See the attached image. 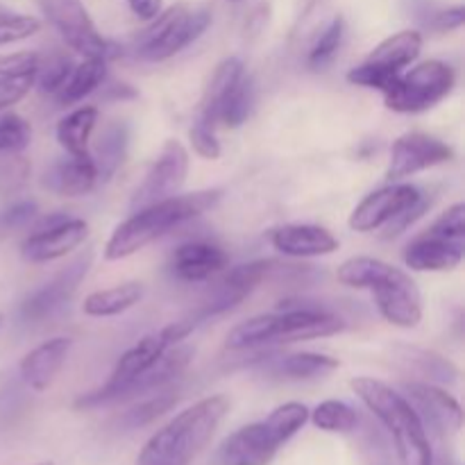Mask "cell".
<instances>
[{
	"mask_svg": "<svg viewBox=\"0 0 465 465\" xmlns=\"http://www.w3.org/2000/svg\"><path fill=\"white\" fill-rule=\"evenodd\" d=\"M345 36V21L341 16H334L327 23L325 30L321 32V36L316 39V44L312 45L307 54V64L312 68H322L336 57L341 44H343Z\"/></svg>",
	"mask_w": 465,
	"mask_h": 465,
	"instance_id": "obj_35",
	"label": "cell"
},
{
	"mask_svg": "<svg viewBox=\"0 0 465 465\" xmlns=\"http://www.w3.org/2000/svg\"><path fill=\"white\" fill-rule=\"evenodd\" d=\"M422 195H425V191L418 189V186L407 184V182H391L389 186H381V189L368 193L352 209L348 225L359 234H371V232L389 225L407 209H411Z\"/></svg>",
	"mask_w": 465,
	"mask_h": 465,
	"instance_id": "obj_15",
	"label": "cell"
},
{
	"mask_svg": "<svg viewBox=\"0 0 465 465\" xmlns=\"http://www.w3.org/2000/svg\"><path fill=\"white\" fill-rule=\"evenodd\" d=\"M100 182L98 168L91 157H68L48 168L44 175V186L62 198H82L89 195Z\"/></svg>",
	"mask_w": 465,
	"mask_h": 465,
	"instance_id": "obj_22",
	"label": "cell"
},
{
	"mask_svg": "<svg viewBox=\"0 0 465 465\" xmlns=\"http://www.w3.org/2000/svg\"><path fill=\"white\" fill-rule=\"evenodd\" d=\"M89 236V225L82 218L57 212L44 216L35 230L23 239L21 257L30 263H48L80 248Z\"/></svg>",
	"mask_w": 465,
	"mask_h": 465,
	"instance_id": "obj_12",
	"label": "cell"
},
{
	"mask_svg": "<svg viewBox=\"0 0 465 465\" xmlns=\"http://www.w3.org/2000/svg\"><path fill=\"white\" fill-rule=\"evenodd\" d=\"M350 389L393 436L400 463L434 465L436 448L431 443V436L407 395L375 377H354L350 381Z\"/></svg>",
	"mask_w": 465,
	"mask_h": 465,
	"instance_id": "obj_4",
	"label": "cell"
},
{
	"mask_svg": "<svg viewBox=\"0 0 465 465\" xmlns=\"http://www.w3.org/2000/svg\"><path fill=\"white\" fill-rule=\"evenodd\" d=\"M30 89H35V75L0 77V112L21 103Z\"/></svg>",
	"mask_w": 465,
	"mask_h": 465,
	"instance_id": "obj_43",
	"label": "cell"
},
{
	"mask_svg": "<svg viewBox=\"0 0 465 465\" xmlns=\"http://www.w3.org/2000/svg\"><path fill=\"white\" fill-rule=\"evenodd\" d=\"M189 143L198 157L209 159V162H216V159L223 154L221 141L216 139L212 127L204 125V123L200 121L193 123V127L189 130Z\"/></svg>",
	"mask_w": 465,
	"mask_h": 465,
	"instance_id": "obj_41",
	"label": "cell"
},
{
	"mask_svg": "<svg viewBox=\"0 0 465 465\" xmlns=\"http://www.w3.org/2000/svg\"><path fill=\"white\" fill-rule=\"evenodd\" d=\"M230 413L225 395H209L177 413L141 448L136 465H193Z\"/></svg>",
	"mask_w": 465,
	"mask_h": 465,
	"instance_id": "obj_2",
	"label": "cell"
},
{
	"mask_svg": "<svg viewBox=\"0 0 465 465\" xmlns=\"http://www.w3.org/2000/svg\"><path fill=\"white\" fill-rule=\"evenodd\" d=\"M457 84V73L448 62L427 59L409 73H400L384 91L386 107L398 114H420L448 98Z\"/></svg>",
	"mask_w": 465,
	"mask_h": 465,
	"instance_id": "obj_8",
	"label": "cell"
},
{
	"mask_svg": "<svg viewBox=\"0 0 465 465\" xmlns=\"http://www.w3.org/2000/svg\"><path fill=\"white\" fill-rule=\"evenodd\" d=\"M313 427L327 434H350L359 427V416L350 404L341 400H325L313 411H309Z\"/></svg>",
	"mask_w": 465,
	"mask_h": 465,
	"instance_id": "obj_33",
	"label": "cell"
},
{
	"mask_svg": "<svg viewBox=\"0 0 465 465\" xmlns=\"http://www.w3.org/2000/svg\"><path fill=\"white\" fill-rule=\"evenodd\" d=\"M104 77H107V59L103 57H89L82 59L80 64H75L71 71V75L66 77L59 91L54 94L59 104H77L84 98H89L94 91H98L103 86Z\"/></svg>",
	"mask_w": 465,
	"mask_h": 465,
	"instance_id": "obj_28",
	"label": "cell"
},
{
	"mask_svg": "<svg viewBox=\"0 0 465 465\" xmlns=\"http://www.w3.org/2000/svg\"><path fill=\"white\" fill-rule=\"evenodd\" d=\"M245 75V66L239 57H227L213 71L212 80L204 86L203 100H200V116H204L207 112H212L223 98L232 91V86Z\"/></svg>",
	"mask_w": 465,
	"mask_h": 465,
	"instance_id": "obj_31",
	"label": "cell"
},
{
	"mask_svg": "<svg viewBox=\"0 0 465 465\" xmlns=\"http://www.w3.org/2000/svg\"><path fill=\"white\" fill-rule=\"evenodd\" d=\"M36 213H39V207L35 200H21L0 213V227H23L35 221Z\"/></svg>",
	"mask_w": 465,
	"mask_h": 465,
	"instance_id": "obj_44",
	"label": "cell"
},
{
	"mask_svg": "<svg viewBox=\"0 0 465 465\" xmlns=\"http://www.w3.org/2000/svg\"><path fill=\"white\" fill-rule=\"evenodd\" d=\"M189 150L177 139H168L159 157L154 159L153 166L145 173L143 182L132 193V212L145 207V204L157 203V200L180 193V189L186 182V175H189Z\"/></svg>",
	"mask_w": 465,
	"mask_h": 465,
	"instance_id": "obj_13",
	"label": "cell"
},
{
	"mask_svg": "<svg viewBox=\"0 0 465 465\" xmlns=\"http://www.w3.org/2000/svg\"><path fill=\"white\" fill-rule=\"evenodd\" d=\"M402 391L418 411L430 436L445 439L448 434H457L461 430L463 409L448 391L431 381H404Z\"/></svg>",
	"mask_w": 465,
	"mask_h": 465,
	"instance_id": "obj_17",
	"label": "cell"
},
{
	"mask_svg": "<svg viewBox=\"0 0 465 465\" xmlns=\"http://www.w3.org/2000/svg\"><path fill=\"white\" fill-rule=\"evenodd\" d=\"M427 23L439 32L459 30V27L463 25V7L461 5H457V7L440 9V12L431 14V18H427Z\"/></svg>",
	"mask_w": 465,
	"mask_h": 465,
	"instance_id": "obj_45",
	"label": "cell"
},
{
	"mask_svg": "<svg viewBox=\"0 0 465 465\" xmlns=\"http://www.w3.org/2000/svg\"><path fill=\"white\" fill-rule=\"evenodd\" d=\"M268 239L277 252L293 259L325 257V254L339 250V239L327 227L307 225V223H291V225L275 227Z\"/></svg>",
	"mask_w": 465,
	"mask_h": 465,
	"instance_id": "obj_18",
	"label": "cell"
},
{
	"mask_svg": "<svg viewBox=\"0 0 465 465\" xmlns=\"http://www.w3.org/2000/svg\"><path fill=\"white\" fill-rule=\"evenodd\" d=\"M452 159V145L440 141L439 136L425 134V132H407L391 148L386 180L404 182L407 177L430 171L434 166H443V163H450Z\"/></svg>",
	"mask_w": 465,
	"mask_h": 465,
	"instance_id": "obj_14",
	"label": "cell"
},
{
	"mask_svg": "<svg viewBox=\"0 0 465 465\" xmlns=\"http://www.w3.org/2000/svg\"><path fill=\"white\" fill-rule=\"evenodd\" d=\"M221 198V189H204L195 191V193H175L171 198L136 209L127 221H123L112 232L109 241L104 243V259L121 262V259L132 257L145 245L157 241L159 236L216 209Z\"/></svg>",
	"mask_w": 465,
	"mask_h": 465,
	"instance_id": "obj_1",
	"label": "cell"
},
{
	"mask_svg": "<svg viewBox=\"0 0 465 465\" xmlns=\"http://www.w3.org/2000/svg\"><path fill=\"white\" fill-rule=\"evenodd\" d=\"M177 404V393L173 391H157V393L145 395L143 400L132 404L125 413L121 416V427L125 430H141V427L150 425L157 418H162L163 413L171 411L173 407Z\"/></svg>",
	"mask_w": 465,
	"mask_h": 465,
	"instance_id": "obj_32",
	"label": "cell"
},
{
	"mask_svg": "<svg viewBox=\"0 0 465 465\" xmlns=\"http://www.w3.org/2000/svg\"><path fill=\"white\" fill-rule=\"evenodd\" d=\"M71 348L73 339H68V336H54V339L44 341L35 350H30L21 359V366H18V372H21V380L25 381V386H30L32 391L50 389L54 377L59 375V371L66 363Z\"/></svg>",
	"mask_w": 465,
	"mask_h": 465,
	"instance_id": "obj_21",
	"label": "cell"
},
{
	"mask_svg": "<svg viewBox=\"0 0 465 465\" xmlns=\"http://www.w3.org/2000/svg\"><path fill=\"white\" fill-rule=\"evenodd\" d=\"M230 266V254L209 241H189L173 252L171 271L182 282H207Z\"/></svg>",
	"mask_w": 465,
	"mask_h": 465,
	"instance_id": "obj_19",
	"label": "cell"
},
{
	"mask_svg": "<svg viewBox=\"0 0 465 465\" xmlns=\"http://www.w3.org/2000/svg\"><path fill=\"white\" fill-rule=\"evenodd\" d=\"M130 148V125L127 121H112L100 132L95 150L91 153L100 180H112L118 168L123 166Z\"/></svg>",
	"mask_w": 465,
	"mask_h": 465,
	"instance_id": "obj_25",
	"label": "cell"
},
{
	"mask_svg": "<svg viewBox=\"0 0 465 465\" xmlns=\"http://www.w3.org/2000/svg\"><path fill=\"white\" fill-rule=\"evenodd\" d=\"M252 104H254V86L250 75L245 73L234 86H232L230 94L212 109L207 112L204 116H200L198 121L209 125L212 130L216 127H223V130H236V127L243 125L248 121L250 112H252Z\"/></svg>",
	"mask_w": 465,
	"mask_h": 465,
	"instance_id": "obj_23",
	"label": "cell"
},
{
	"mask_svg": "<svg viewBox=\"0 0 465 465\" xmlns=\"http://www.w3.org/2000/svg\"><path fill=\"white\" fill-rule=\"evenodd\" d=\"M91 262H94V252L86 250V252L77 254L66 268L57 272L50 282H45L41 289H36L35 293L27 295L21 304V316L27 322H41L45 318L54 316L59 309L66 307L73 300V295L80 289L82 280L89 272Z\"/></svg>",
	"mask_w": 465,
	"mask_h": 465,
	"instance_id": "obj_16",
	"label": "cell"
},
{
	"mask_svg": "<svg viewBox=\"0 0 465 465\" xmlns=\"http://www.w3.org/2000/svg\"><path fill=\"white\" fill-rule=\"evenodd\" d=\"M431 234L436 236H443V239L450 241H461L463 243V236H465V204L457 203L452 207L445 209L439 218L430 225Z\"/></svg>",
	"mask_w": 465,
	"mask_h": 465,
	"instance_id": "obj_39",
	"label": "cell"
},
{
	"mask_svg": "<svg viewBox=\"0 0 465 465\" xmlns=\"http://www.w3.org/2000/svg\"><path fill=\"white\" fill-rule=\"evenodd\" d=\"M321 3H322V0H307V7H304V12L300 14V21H304V18H307L309 14H312L313 9H316Z\"/></svg>",
	"mask_w": 465,
	"mask_h": 465,
	"instance_id": "obj_47",
	"label": "cell"
},
{
	"mask_svg": "<svg viewBox=\"0 0 465 465\" xmlns=\"http://www.w3.org/2000/svg\"><path fill=\"white\" fill-rule=\"evenodd\" d=\"M212 25V12L193 5H173L159 12L143 30L132 36V53L143 62H166L175 57Z\"/></svg>",
	"mask_w": 465,
	"mask_h": 465,
	"instance_id": "obj_7",
	"label": "cell"
},
{
	"mask_svg": "<svg viewBox=\"0 0 465 465\" xmlns=\"http://www.w3.org/2000/svg\"><path fill=\"white\" fill-rule=\"evenodd\" d=\"M32 143V125L14 112L0 114V154L23 153Z\"/></svg>",
	"mask_w": 465,
	"mask_h": 465,
	"instance_id": "obj_36",
	"label": "cell"
},
{
	"mask_svg": "<svg viewBox=\"0 0 465 465\" xmlns=\"http://www.w3.org/2000/svg\"><path fill=\"white\" fill-rule=\"evenodd\" d=\"M3 325H5V316H3V313H0V330H3Z\"/></svg>",
	"mask_w": 465,
	"mask_h": 465,
	"instance_id": "obj_48",
	"label": "cell"
},
{
	"mask_svg": "<svg viewBox=\"0 0 465 465\" xmlns=\"http://www.w3.org/2000/svg\"><path fill=\"white\" fill-rule=\"evenodd\" d=\"M100 121V112L94 104L73 109L71 114L59 121L57 125V141L68 157H91V136H94L95 125Z\"/></svg>",
	"mask_w": 465,
	"mask_h": 465,
	"instance_id": "obj_24",
	"label": "cell"
},
{
	"mask_svg": "<svg viewBox=\"0 0 465 465\" xmlns=\"http://www.w3.org/2000/svg\"><path fill=\"white\" fill-rule=\"evenodd\" d=\"M166 350L168 345L159 331L143 336L139 343L132 345V348L118 359V363L114 366L112 375L107 377V381H104L100 389L80 395L73 407L100 409V407H112V404L127 402V400L132 398V389H134V384L139 381V377L143 375L145 371H150L153 363L157 361Z\"/></svg>",
	"mask_w": 465,
	"mask_h": 465,
	"instance_id": "obj_9",
	"label": "cell"
},
{
	"mask_svg": "<svg viewBox=\"0 0 465 465\" xmlns=\"http://www.w3.org/2000/svg\"><path fill=\"white\" fill-rule=\"evenodd\" d=\"M275 266L277 263L271 262V259H257V262L241 263V266L232 268V271L209 291L207 298L184 318L198 330V327L203 325L204 321H209V318H216L232 312V309L239 307L252 291H257L259 286L277 271Z\"/></svg>",
	"mask_w": 465,
	"mask_h": 465,
	"instance_id": "obj_11",
	"label": "cell"
},
{
	"mask_svg": "<svg viewBox=\"0 0 465 465\" xmlns=\"http://www.w3.org/2000/svg\"><path fill=\"white\" fill-rule=\"evenodd\" d=\"M336 280L350 289H368L380 316L400 330H416L422 321V295L402 268L375 257H350L336 271Z\"/></svg>",
	"mask_w": 465,
	"mask_h": 465,
	"instance_id": "obj_3",
	"label": "cell"
},
{
	"mask_svg": "<svg viewBox=\"0 0 465 465\" xmlns=\"http://www.w3.org/2000/svg\"><path fill=\"white\" fill-rule=\"evenodd\" d=\"M422 50V35L418 30H402L386 36L381 44H377L366 57V62L384 66L393 73H402L411 66Z\"/></svg>",
	"mask_w": 465,
	"mask_h": 465,
	"instance_id": "obj_26",
	"label": "cell"
},
{
	"mask_svg": "<svg viewBox=\"0 0 465 465\" xmlns=\"http://www.w3.org/2000/svg\"><path fill=\"white\" fill-rule=\"evenodd\" d=\"M307 422L309 409L302 402L280 404L266 420L250 422L227 436L216 452V465H271Z\"/></svg>",
	"mask_w": 465,
	"mask_h": 465,
	"instance_id": "obj_6",
	"label": "cell"
},
{
	"mask_svg": "<svg viewBox=\"0 0 465 465\" xmlns=\"http://www.w3.org/2000/svg\"><path fill=\"white\" fill-rule=\"evenodd\" d=\"M141 298H143L141 282H123V284L86 295L84 302H82V312L91 318H114L139 304Z\"/></svg>",
	"mask_w": 465,
	"mask_h": 465,
	"instance_id": "obj_27",
	"label": "cell"
},
{
	"mask_svg": "<svg viewBox=\"0 0 465 465\" xmlns=\"http://www.w3.org/2000/svg\"><path fill=\"white\" fill-rule=\"evenodd\" d=\"M127 5L141 21H153L162 12V0H127Z\"/></svg>",
	"mask_w": 465,
	"mask_h": 465,
	"instance_id": "obj_46",
	"label": "cell"
},
{
	"mask_svg": "<svg viewBox=\"0 0 465 465\" xmlns=\"http://www.w3.org/2000/svg\"><path fill=\"white\" fill-rule=\"evenodd\" d=\"M345 321L334 312L316 304H289L282 302L272 313L248 318L239 322L227 334V348L252 350L268 343H295V341L325 339V336L341 334L345 330Z\"/></svg>",
	"mask_w": 465,
	"mask_h": 465,
	"instance_id": "obj_5",
	"label": "cell"
},
{
	"mask_svg": "<svg viewBox=\"0 0 465 465\" xmlns=\"http://www.w3.org/2000/svg\"><path fill=\"white\" fill-rule=\"evenodd\" d=\"M41 12L50 21V25L59 32L64 44L80 57H103L112 59L116 48L109 39H104L89 16L82 0H39Z\"/></svg>",
	"mask_w": 465,
	"mask_h": 465,
	"instance_id": "obj_10",
	"label": "cell"
},
{
	"mask_svg": "<svg viewBox=\"0 0 465 465\" xmlns=\"http://www.w3.org/2000/svg\"><path fill=\"white\" fill-rule=\"evenodd\" d=\"M400 73H393V71H389V68L377 66V64H371L363 59L359 66L350 68L348 75L345 77H348V82L352 86H363V89H372V91H380V94H384V91L393 84V80Z\"/></svg>",
	"mask_w": 465,
	"mask_h": 465,
	"instance_id": "obj_38",
	"label": "cell"
},
{
	"mask_svg": "<svg viewBox=\"0 0 465 465\" xmlns=\"http://www.w3.org/2000/svg\"><path fill=\"white\" fill-rule=\"evenodd\" d=\"M41 30V21L30 14H16L0 9V48L3 45L18 44L30 36H35Z\"/></svg>",
	"mask_w": 465,
	"mask_h": 465,
	"instance_id": "obj_37",
	"label": "cell"
},
{
	"mask_svg": "<svg viewBox=\"0 0 465 465\" xmlns=\"http://www.w3.org/2000/svg\"><path fill=\"white\" fill-rule=\"evenodd\" d=\"M341 363L339 359L321 352H295L275 361L272 372L286 380H313V377L330 375Z\"/></svg>",
	"mask_w": 465,
	"mask_h": 465,
	"instance_id": "obj_29",
	"label": "cell"
},
{
	"mask_svg": "<svg viewBox=\"0 0 465 465\" xmlns=\"http://www.w3.org/2000/svg\"><path fill=\"white\" fill-rule=\"evenodd\" d=\"M400 361L407 368H413L416 372H420L427 380L436 381H457L459 371L450 359H445L443 354L431 352V350L422 348H409L402 345L400 348Z\"/></svg>",
	"mask_w": 465,
	"mask_h": 465,
	"instance_id": "obj_30",
	"label": "cell"
},
{
	"mask_svg": "<svg viewBox=\"0 0 465 465\" xmlns=\"http://www.w3.org/2000/svg\"><path fill=\"white\" fill-rule=\"evenodd\" d=\"M463 243L436 236L431 232L416 236L404 248V263L416 272H448L461 266Z\"/></svg>",
	"mask_w": 465,
	"mask_h": 465,
	"instance_id": "obj_20",
	"label": "cell"
},
{
	"mask_svg": "<svg viewBox=\"0 0 465 465\" xmlns=\"http://www.w3.org/2000/svg\"><path fill=\"white\" fill-rule=\"evenodd\" d=\"M30 175V163L23 157H5L0 159V189L16 191L18 186L25 184Z\"/></svg>",
	"mask_w": 465,
	"mask_h": 465,
	"instance_id": "obj_42",
	"label": "cell"
},
{
	"mask_svg": "<svg viewBox=\"0 0 465 465\" xmlns=\"http://www.w3.org/2000/svg\"><path fill=\"white\" fill-rule=\"evenodd\" d=\"M73 59L62 50H53L50 54H39V66L35 73V86L41 94H57L59 86L66 82L73 71Z\"/></svg>",
	"mask_w": 465,
	"mask_h": 465,
	"instance_id": "obj_34",
	"label": "cell"
},
{
	"mask_svg": "<svg viewBox=\"0 0 465 465\" xmlns=\"http://www.w3.org/2000/svg\"><path fill=\"white\" fill-rule=\"evenodd\" d=\"M36 465H54L53 461H44V463H36Z\"/></svg>",
	"mask_w": 465,
	"mask_h": 465,
	"instance_id": "obj_49",
	"label": "cell"
},
{
	"mask_svg": "<svg viewBox=\"0 0 465 465\" xmlns=\"http://www.w3.org/2000/svg\"><path fill=\"white\" fill-rule=\"evenodd\" d=\"M36 66H39V53H35V50L0 54V77L35 75Z\"/></svg>",
	"mask_w": 465,
	"mask_h": 465,
	"instance_id": "obj_40",
	"label": "cell"
},
{
	"mask_svg": "<svg viewBox=\"0 0 465 465\" xmlns=\"http://www.w3.org/2000/svg\"><path fill=\"white\" fill-rule=\"evenodd\" d=\"M230 3H241V0H230Z\"/></svg>",
	"mask_w": 465,
	"mask_h": 465,
	"instance_id": "obj_50",
	"label": "cell"
}]
</instances>
